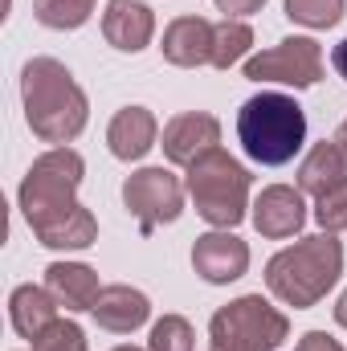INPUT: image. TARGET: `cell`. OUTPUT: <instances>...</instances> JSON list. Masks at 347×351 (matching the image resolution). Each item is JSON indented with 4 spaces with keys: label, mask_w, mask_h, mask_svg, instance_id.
Instances as JSON below:
<instances>
[{
    "label": "cell",
    "mask_w": 347,
    "mask_h": 351,
    "mask_svg": "<svg viewBox=\"0 0 347 351\" xmlns=\"http://www.w3.org/2000/svg\"><path fill=\"white\" fill-rule=\"evenodd\" d=\"M86 160L74 147H49L29 164L16 204L45 250H90L98 241L94 213L78 204Z\"/></svg>",
    "instance_id": "obj_1"
},
{
    "label": "cell",
    "mask_w": 347,
    "mask_h": 351,
    "mask_svg": "<svg viewBox=\"0 0 347 351\" xmlns=\"http://www.w3.org/2000/svg\"><path fill=\"white\" fill-rule=\"evenodd\" d=\"M21 102H25V123L41 143L66 147L86 131L90 102L86 90L74 82V74L58 58H29L21 70Z\"/></svg>",
    "instance_id": "obj_2"
},
{
    "label": "cell",
    "mask_w": 347,
    "mask_h": 351,
    "mask_svg": "<svg viewBox=\"0 0 347 351\" xmlns=\"http://www.w3.org/2000/svg\"><path fill=\"white\" fill-rule=\"evenodd\" d=\"M339 274H344V245L335 241V233H315L278 250L265 262V286L278 302L294 311H311L315 302L327 298Z\"/></svg>",
    "instance_id": "obj_3"
},
{
    "label": "cell",
    "mask_w": 347,
    "mask_h": 351,
    "mask_svg": "<svg viewBox=\"0 0 347 351\" xmlns=\"http://www.w3.org/2000/svg\"><path fill=\"white\" fill-rule=\"evenodd\" d=\"M237 139L241 152L261 168L290 164L307 143V114L282 90H261L237 110Z\"/></svg>",
    "instance_id": "obj_4"
},
{
    "label": "cell",
    "mask_w": 347,
    "mask_h": 351,
    "mask_svg": "<svg viewBox=\"0 0 347 351\" xmlns=\"http://www.w3.org/2000/svg\"><path fill=\"white\" fill-rule=\"evenodd\" d=\"M188 196L213 229H233L250 213V172L229 152H208L188 168Z\"/></svg>",
    "instance_id": "obj_5"
},
{
    "label": "cell",
    "mask_w": 347,
    "mask_h": 351,
    "mask_svg": "<svg viewBox=\"0 0 347 351\" xmlns=\"http://www.w3.org/2000/svg\"><path fill=\"white\" fill-rule=\"evenodd\" d=\"M290 335V319L261 294H241L208 323V351H278Z\"/></svg>",
    "instance_id": "obj_6"
},
{
    "label": "cell",
    "mask_w": 347,
    "mask_h": 351,
    "mask_svg": "<svg viewBox=\"0 0 347 351\" xmlns=\"http://www.w3.org/2000/svg\"><path fill=\"white\" fill-rule=\"evenodd\" d=\"M250 82H278V86L307 90L323 78V45L315 37H286L254 58H246Z\"/></svg>",
    "instance_id": "obj_7"
},
{
    "label": "cell",
    "mask_w": 347,
    "mask_h": 351,
    "mask_svg": "<svg viewBox=\"0 0 347 351\" xmlns=\"http://www.w3.org/2000/svg\"><path fill=\"white\" fill-rule=\"evenodd\" d=\"M123 204L139 221L143 233H156L160 225H172L184 213V184L168 168H139L123 180Z\"/></svg>",
    "instance_id": "obj_8"
},
{
    "label": "cell",
    "mask_w": 347,
    "mask_h": 351,
    "mask_svg": "<svg viewBox=\"0 0 347 351\" xmlns=\"http://www.w3.org/2000/svg\"><path fill=\"white\" fill-rule=\"evenodd\" d=\"M192 269L208 286H229V282H237L250 269V245L233 229H213V233L196 237V245H192Z\"/></svg>",
    "instance_id": "obj_9"
},
{
    "label": "cell",
    "mask_w": 347,
    "mask_h": 351,
    "mask_svg": "<svg viewBox=\"0 0 347 351\" xmlns=\"http://www.w3.org/2000/svg\"><path fill=\"white\" fill-rule=\"evenodd\" d=\"M217 143H221V123H217L213 114H204V110H184V114L168 119L164 143H160V147H164L168 164H176V168H192L200 156L217 152Z\"/></svg>",
    "instance_id": "obj_10"
},
{
    "label": "cell",
    "mask_w": 347,
    "mask_h": 351,
    "mask_svg": "<svg viewBox=\"0 0 347 351\" xmlns=\"http://www.w3.org/2000/svg\"><path fill=\"white\" fill-rule=\"evenodd\" d=\"M307 225V204H302V188L290 184H270L261 188V196L254 200V229L270 241L294 237Z\"/></svg>",
    "instance_id": "obj_11"
},
{
    "label": "cell",
    "mask_w": 347,
    "mask_h": 351,
    "mask_svg": "<svg viewBox=\"0 0 347 351\" xmlns=\"http://www.w3.org/2000/svg\"><path fill=\"white\" fill-rule=\"evenodd\" d=\"M102 37L119 53H139L156 37V12L143 0H106L102 12Z\"/></svg>",
    "instance_id": "obj_12"
},
{
    "label": "cell",
    "mask_w": 347,
    "mask_h": 351,
    "mask_svg": "<svg viewBox=\"0 0 347 351\" xmlns=\"http://www.w3.org/2000/svg\"><path fill=\"white\" fill-rule=\"evenodd\" d=\"M94 323L110 335H131L139 331L147 319H152V298L127 282H115V286H102L98 302H94Z\"/></svg>",
    "instance_id": "obj_13"
},
{
    "label": "cell",
    "mask_w": 347,
    "mask_h": 351,
    "mask_svg": "<svg viewBox=\"0 0 347 351\" xmlns=\"http://www.w3.org/2000/svg\"><path fill=\"white\" fill-rule=\"evenodd\" d=\"M164 62L180 66V70H200L213 66V21L204 16H176L164 29Z\"/></svg>",
    "instance_id": "obj_14"
},
{
    "label": "cell",
    "mask_w": 347,
    "mask_h": 351,
    "mask_svg": "<svg viewBox=\"0 0 347 351\" xmlns=\"http://www.w3.org/2000/svg\"><path fill=\"white\" fill-rule=\"evenodd\" d=\"M156 139H160V123H156V114L147 106H123L106 127V147L123 164L143 160L156 147Z\"/></svg>",
    "instance_id": "obj_15"
},
{
    "label": "cell",
    "mask_w": 347,
    "mask_h": 351,
    "mask_svg": "<svg viewBox=\"0 0 347 351\" xmlns=\"http://www.w3.org/2000/svg\"><path fill=\"white\" fill-rule=\"evenodd\" d=\"M45 290L58 298V306L66 311H94L98 294H102V282L98 274L82 262H53L45 269Z\"/></svg>",
    "instance_id": "obj_16"
},
{
    "label": "cell",
    "mask_w": 347,
    "mask_h": 351,
    "mask_svg": "<svg viewBox=\"0 0 347 351\" xmlns=\"http://www.w3.org/2000/svg\"><path fill=\"white\" fill-rule=\"evenodd\" d=\"M8 319H12V331L33 343L49 323H58V298H53L45 286L25 282V286H16L12 298H8Z\"/></svg>",
    "instance_id": "obj_17"
},
{
    "label": "cell",
    "mask_w": 347,
    "mask_h": 351,
    "mask_svg": "<svg viewBox=\"0 0 347 351\" xmlns=\"http://www.w3.org/2000/svg\"><path fill=\"white\" fill-rule=\"evenodd\" d=\"M339 184H347V160H344V152H339L335 139H331V143L323 139V143H315V147L307 152V160L298 164V188L319 200V196H327V192L339 188Z\"/></svg>",
    "instance_id": "obj_18"
},
{
    "label": "cell",
    "mask_w": 347,
    "mask_h": 351,
    "mask_svg": "<svg viewBox=\"0 0 347 351\" xmlns=\"http://www.w3.org/2000/svg\"><path fill=\"white\" fill-rule=\"evenodd\" d=\"M250 45H254V29H250L246 21H233V16L217 21V25H213V70L237 66V62L250 53Z\"/></svg>",
    "instance_id": "obj_19"
},
{
    "label": "cell",
    "mask_w": 347,
    "mask_h": 351,
    "mask_svg": "<svg viewBox=\"0 0 347 351\" xmlns=\"http://www.w3.org/2000/svg\"><path fill=\"white\" fill-rule=\"evenodd\" d=\"M94 4H98V0H33V16H37L45 29L66 33V29H82V25H86L90 12H94Z\"/></svg>",
    "instance_id": "obj_20"
},
{
    "label": "cell",
    "mask_w": 347,
    "mask_h": 351,
    "mask_svg": "<svg viewBox=\"0 0 347 351\" xmlns=\"http://www.w3.org/2000/svg\"><path fill=\"white\" fill-rule=\"evenodd\" d=\"M347 0H286V16L307 29H331L344 21Z\"/></svg>",
    "instance_id": "obj_21"
},
{
    "label": "cell",
    "mask_w": 347,
    "mask_h": 351,
    "mask_svg": "<svg viewBox=\"0 0 347 351\" xmlns=\"http://www.w3.org/2000/svg\"><path fill=\"white\" fill-rule=\"evenodd\" d=\"M192 323L184 315H164L152 323V335H147V351H192Z\"/></svg>",
    "instance_id": "obj_22"
},
{
    "label": "cell",
    "mask_w": 347,
    "mask_h": 351,
    "mask_svg": "<svg viewBox=\"0 0 347 351\" xmlns=\"http://www.w3.org/2000/svg\"><path fill=\"white\" fill-rule=\"evenodd\" d=\"M33 351H86V331L74 319H58L33 339Z\"/></svg>",
    "instance_id": "obj_23"
},
{
    "label": "cell",
    "mask_w": 347,
    "mask_h": 351,
    "mask_svg": "<svg viewBox=\"0 0 347 351\" xmlns=\"http://www.w3.org/2000/svg\"><path fill=\"white\" fill-rule=\"evenodd\" d=\"M315 221H319L323 233H339V229H347V184L331 188L327 196L315 200Z\"/></svg>",
    "instance_id": "obj_24"
},
{
    "label": "cell",
    "mask_w": 347,
    "mask_h": 351,
    "mask_svg": "<svg viewBox=\"0 0 347 351\" xmlns=\"http://www.w3.org/2000/svg\"><path fill=\"white\" fill-rule=\"evenodd\" d=\"M217 8L225 16H233V21H246V16H254V12L265 8V0H217Z\"/></svg>",
    "instance_id": "obj_25"
},
{
    "label": "cell",
    "mask_w": 347,
    "mask_h": 351,
    "mask_svg": "<svg viewBox=\"0 0 347 351\" xmlns=\"http://www.w3.org/2000/svg\"><path fill=\"white\" fill-rule=\"evenodd\" d=\"M294 351H344V348H339L327 331H307V335L294 343Z\"/></svg>",
    "instance_id": "obj_26"
},
{
    "label": "cell",
    "mask_w": 347,
    "mask_h": 351,
    "mask_svg": "<svg viewBox=\"0 0 347 351\" xmlns=\"http://www.w3.org/2000/svg\"><path fill=\"white\" fill-rule=\"evenodd\" d=\"M331 66H335V74L347 82V37L335 45V49H331Z\"/></svg>",
    "instance_id": "obj_27"
},
{
    "label": "cell",
    "mask_w": 347,
    "mask_h": 351,
    "mask_svg": "<svg viewBox=\"0 0 347 351\" xmlns=\"http://www.w3.org/2000/svg\"><path fill=\"white\" fill-rule=\"evenodd\" d=\"M335 323H339V327H347V290L339 294V302H335Z\"/></svg>",
    "instance_id": "obj_28"
},
{
    "label": "cell",
    "mask_w": 347,
    "mask_h": 351,
    "mask_svg": "<svg viewBox=\"0 0 347 351\" xmlns=\"http://www.w3.org/2000/svg\"><path fill=\"white\" fill-rule=\"evenodd\" d=\"M335 143H339V152H344V160H347V119L339 123V131H335Z\"/></svg>",
    "instance_id": "obj_29"
},
{
    "label": "cell",
    "mask_w": 347,
    "mask_h": 351,
    "mask_svg": "<svg viewBox=\"0 0 347 351\" xmlns=\"http://www.w3.org/2000/svg\"><path fill=\"white\" fill-rule=\"evenodd\" d=\"M110 351H143V348H131V343H119V348H110Z\"/></svg>",
    "instance_id": "obj_30"
}]
</instances>
